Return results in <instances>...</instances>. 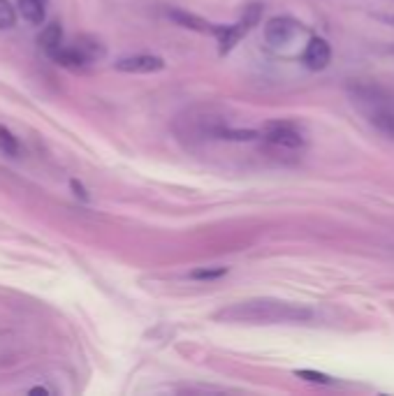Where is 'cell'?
<instances>
[{
	"mask_svg": "<svg viewBox=\"0 0 394 396\" xmlns=\"http://www.w3.org/2000/svg\"><path fill=\"white\" fill-rule=\"evenodd\" d=\"M262 139L269 142L271 146L288 149V151L304 149L306 144L304 132H301L299 125L293 123V121H269V123L262 127Z\"/></svg>",
	"mask_w": 394,
	"mask_h": 396,
	"instance_id": "5b68a950",
	"label": "cell"
},
{
	"mask_svg": "<svg viewBox=\"0 0 394 396\" xmlns=\"http://www.w3.org/2000/svg\"><path fill=\"white\" fill-rule=\"evenodd\" d=\"M378 19L385 21V23H390V26H394V14H378Z\"/></svg>",
	"mask_w": 394,
	"mask_h": 396,
	"instance_id": "e0dca14e",
	"label": "cell"
},
{
	"mask_svg": "<svg viewBox=\"0 0 394 396\" xmlns=\"http://www.w3.org/2000/svg\"><path fill=\"white\" fill-rule=\"evenodd\" d=\"M330 60H332L330 42H327L325 38H311V40H308L304 53H301V63H304L308 70H313V72L325 70L327 65H330Z\"/></svg>",
	"mask_w": 394,
	"mask_h": 396,
	"instance_id": "ba28073f",
	"label": "cell"
},
{
	"mask_svg": "<svg viewBox=\"0 0 394 396\" xmlns=\"http://www.w3.org/2000/svg\"><path fill=\"white\" fill-rule=\"evenodd\" d=\"M0 151L10 158H19L21 156V144L19 139L14 137V132L8 130L5 125H0Z\"/></svg>",
	"mask_w": 394,
	"mask_h": 396,
	"instance_id": "7c38bea8",
	"label": "cell"
},
{
	"mask_svg": "<svg viewBox=\"0 0 394 396\" xmlns=\"http://www.w3.org/2000/svg\"><path fill=\"white\" fill-rule=\"evenodd\" d=\"M167 16L181 28L195 30V33H202V35H214V38L218 35V28H221V26H216V23H211L207 19H202V16L193 14V12H188V10H181V8H169Z\"/></svg>",
	"mask_w": 394,
	"mask_h": 396,
	"instance_id": "9c48e42d",
	"label": "cell"
},
{
	"mask_svg": "<svg viewBox=\"0 0 394 396\" xmlns=\"http://www.w3.org/2000/svg\"><path fill=\"white\" fill-rule=\"evenodd\" d=\"M105 56V47L93 38H77L70 45H63L58 51V56L53 58V63H58L60 68L68 70H86L88 65H93L95 60Z\"/></svg>",
	"mask_w": 394,
	"mask_h": 396,
	"instance_id": "3957f363",
	"label": "cell"
},
{
	"mask_svg": "<svg viewBox=\"0 0 394 396\" xmlns=\"http://www.w3.org/2000/svg\"><path fill=\"white\" fill-rule=\"evenodd\" d=\"M311 318V308L293 301L271 299V297L236 301L214 313L216 322H227V325H281V322H306Z\"/></svg>",
	"mask_w": 394,
	"mask_h": 396,
	"instance_id": "6da1fadb",
	"label": "cell"
},
{
	"mask_svg": "<svg viewBox=\"0 0 394 396\" xmlns=\"http://www.w3.org/2000/svg\"><path fill=\"white\" fill-rule=\"evenodd\" d=\"M297 378L301 380H308V382H315V385H332V378L327 373H318V371H308V369H301V371H295Z\"/></svg>",
	"mask_w": 394,
	"mask_h": 396,
	"instance_id": "9a60e30c",
	"label": "cell"
},
{
	"mask_svg": "<svg viewBox=\"0 0 394 396\" xmlns=\"http://www.w3.org/2000/svg\"><path fill=\"white\" fill-rule=\"evenodd\" d=\"M260 19H262V5H260V3L246 5L244 12H241V16H239V21H234L232 26H221V28H218V35H216L218 53L225 56V53L232 51V49L239 45V42L244 40L253 28L258 26Z\"/></svg>",
	"mask_w": 394,
	"mask_h": 396,
	"instance_id": "277c9868",
	"label": "cell"
},
{
	"mask_svg": "<svg viewBox=\"0 0 394 396\" xmlns=\"http://www.w3.org/2000/svg\"><path fill=\"white\" fill-rule=\"evenodd\" d=\"M223 276H227L225 267H202V269H193L188 273V278L193 280H218Z\"/></svg>",
	"mask_w": 394,
	"mask_h": 396,
	"instance_id": "5bb4252c",
	"label": "cell"
},
{
	"mask_svg": "<svg viewBox=\"0 0 394 396\" xmlns=\"http://www.w3.org/2000/svg\"><path fill=\"white\" fill-rule=\"evenodd\" d=\"M47 8H49V0H16L19 16L30 26H42L47 21Z\"/></svg>",
	"mask_w": 394,
	"mask_h": 396,
	"instance_id": "8fae6325",
	"label": "cell"
},
{
	"mask_svg": "<svg viewBox=\"0 0 394 396\" xmlns=\"http://www.w3.org/2000/svg\"><path fill=\"white\" fill-rule=\"evenodd\" d=\"M301 23L295 21L293 16H274V19L267 21L264 26V40L271 47H283L295 38L297 33H301Z\"/></svg>",
	"mask_w": 394,
	"mask_h": 396,
	"instance_id": "8992f818",
	"label": "cell"
},
{
	"mask_svg": "<svg viewBox=\"0 0 394 396\" xmlns=\"http://www.w3.org/2000/svg\"><path fill=\"white\" fill-rule=\"evenodd\" d=\"M63 45H65L63 28H60V23H56V21L49 23V26H45V30H42L40 38H38V49L51 60L58 56V51L63 49Z\"/></svg>",
	"mask_w": 394,
	"mask_h": 396,
	"instance_id": "30bf717a",
	"label": "cell"
},
{
	"mask_svg": "<svg viewBox=\"0 0 394 396\" xmlns=\"http://www.w3.org/2000/svg\"><path fill=\"white\" fill-rule=\"evenodd\" d=\"M350 100L375 130L394 142V93L375 82H355L348 86Z\"/></svg>",
	"mask_w": 394,
	"mask_h": 396,
	"instance_id": "7a4b0ae2",
	"label": "cell"
},
{
	"mask_svg": "<svg viewBox=\"0 0 394 396\" xmlns=\"http://www.w3.org/2000/svg\"><path fill=\"white\" fill-rule=\"evenodd\" d=\"M119 72H128V75H151V72L165 70V60L153 53H137V56L121 58L114 63Z\"/></svg>",
	"mask_w": 394,
	"mask_h": 396,
	"instance_id": "52a82bcc",
	"label": "cell"
},
{
	"mask_svg": "<svg viewBox=\"0 0 394 396\" xmlns=\"http://www.w3.org/2000/svg\"><path fill=\"white\" fill-rule=\"evenodd\" d=\"M70 188L75 190V195H77L79 199H82V202H88V190H86V188H84L82 184H79V181L72 179V181H70Z\"/></svg>",
	"mask_w": 394,
	"mask_h": 396,
	"instance_id": "2e32d148",
	"label": "cell"
},
{
	"mask_svg": "<svg viewBox=\"0 0 394 396\" xmlns=\"http://www.w3.org/2000/svg\"><path fill=\"white\" fill-rule=\"evenodd\" d=\"M16 16L19 10L12 5V0H0V30H10L16 26Z\"/></svg>",
	"mask_w": 394,
	"mask_h": 396,
	"instance_id": "4fadbf2b",
	"label": "cell"
}]
</instances>
